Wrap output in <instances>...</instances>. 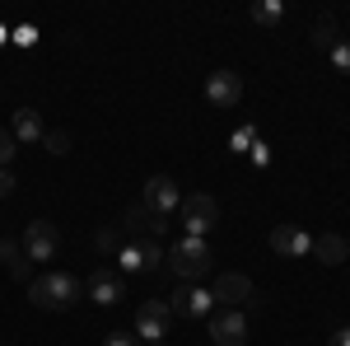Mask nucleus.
I'll use <instances>...</instances> for the list:
<instances>
[{"label": "nucleus", "mask_w": 350, "mask_h": 346, "mask_svg": "<svg viewBox=\"0 0 350 346\" xmlns=\"http://www.w3.org/2000/svg\"><path fill=\"white\" fill-rule=\"evenodd\" d=\"M267 243H271V253H280V258H308L313 253V234L299 230V225H275Z\"/></svg>", "instance_id": "8"}, {"label": "nucleus", "mask_w": 350, "mask_h": 346, "mask_svg": "<svg viewBox=\"0 0 350 346\" xmlns=\"http://www.w3.org/2000/svg\"><path fill=\"white\" fill-rule=\"evenodd\" d=\"M313 258H318L323 267H341L350 258V243L341 239L336 230H327V234H318V239H313Z\"/></svg>", "instance_id": "13"}, {"label": "nucleus", "mask_w": 350, "mask_h": 346, "mask_svg": "<svg viewBox=\"0 0 350 346\" xmlns=\"http://www.w3.org/2000/svg\"><path fill=\"white\" fill-rule=\"evenodd\" d=\"M10 192H14V173H10V169H0V201H5Z\"/></svg>", "instance_id": "27"}, {"label": "nucleus", "mask_w": 350, "mask_h": 346, "mask_svg": "<svg viewBox=\"0 0 350 346\" xmlns=\"http://www.w3.org/2000/svg\"><path fill=\"white\" fill-rule=\"evenodd\" d=\"M280 19H285V5H280V0H257V5H252V24L275 28Z\"/></svg>", "instance_id": "17"}, {"label": "nucleus", "mask_w": 350, "mask_h": 346, "mask_svg": "<svg viewBox=\"0 0 350 346\" xmlns=\"http://www.w3.org/2000/svg\"><path fill=\"white\" fill-rule=\"evenodd\" d=\"M0 38H5V28H0Z\"/></svg>", "instance_id": "30"}, {"label": "nucleus", "mask_w": 350, "mask_h": 346, "mask_svg": "<svg viewBox=\"0 0 350 346\" xmlns=\"http://www.w3.org/2000/svg\"><path fill=\"white\" fill-rule=\"evenodd\" d=\"M84 291H89V299H94V304H117V299L126 295V286H122V276H117L112 267H98V271L84 281Z\"/></svg>", "instance_id": "11"}, {"label": "nucleus", "mask_w": 350, "mask_h": 346, "mask_svg": "<svg viewBox=\"0 0 350 346\" xmlns=\"http://www.w3.org/2000/svg\"><path fill=\"white\" fill-rule=\"evenodd\" d=\"M80 281L70 276V271H42L38 281H28V299L38 304V309H47V314H61V309H70L75 299H80Z\"/></svg>", "instance_id": "2"}, {"label": "nucleus", "mask_w": 350, "mask_h": 346, "mask_svg": "<svg viewBox=\"0 0 350 346\" xmlns=\"http://www.w3.org/2000/svg\"><path fill=\"white\" fill-rule=\"evenodd\" d=\"M168 309H173L178 319H211V314H215V295L206 291V286H178Z\"/></svg>", "instance_id": "7"}, {"label": "nucleus", "mask_w": 350, "mask_h": 346, "mask_svg": "<svg viewBox=\"0 0 350 346\" xmlns=\"http://www.w3.org/2000/svg\"><path fill=\"white\" fill-rule=\"evenodd\" d=\"M24 258L28 262H52L56 248H61V234H56L52 220H33V225H24Z\"/></svg>", "instance_id": "6"}, {"label": "nucleus", "mask_w": 350, "mask_h": 346, "mask_svg": "<svg viewBox=\"0 0 350 346\" xmlns=\"http://www.w3.org/2000/svg\"><path fill=\"white\" fill-rule=\"evenodd\" d=\"M211 295H215V304H224V309H234V304H257V299H252V281H247L243 271H224L215 286H211Z\"/></svg>", "instance_id": "10"}, {"label": "nucleus", "mask_w": 350, "mask_h": 346, "mask_svg": "<svg viewBox=\"0 0 350 346\" xmlns=\"http://www.w3.org/2000/svg\"><path fill=\"white\" fill-rule=\"evenodd\" d=\"M332 66H336V71H341V75H350V42H336V47H332Z\"/></svg>", "instance_id": "21"}, {"label": "nucleus", "mask_w": 350, "mask_h": 346, "mask_svg": "<svg viewBox=\"0 0 350 346\" xmlns=\"http://www.w3.org/2000/svg\"><path fill=\"white\" fill-rule=\"evenodd\" d=\"M98 248H103V253H108V248H122V239H117L112 230H98Z\"/></svg>", "instance_id": "26"}, {"label": "nucleus", "mask_w": 350, "mask_h": 346, "mask_svg": "<svg viewBox=\"0 0 350 346\" xmlns=\"http://www.w3.org/2000/svg\"><path fill=\"white\" fill-rule=\"evenodd\" d=\"M14 155H19V140H14V132H10V127H0V169L14 160Z\"/></svg>", "instance_id": "20"}, {"label": "nucleus", "mask_w": 350, "mask_h": 346, "mask_svg": "<svg viewBox=\"0 0 350 346\" xmlns=\"http://www.w3.org/2000/svg\"><path fill=\"white\" fill-rule=\"evenodd\" d=\"M140 206H145L150 215H159V220H168V215H178V206H183V192H178V183H173L168 173H154V178L145 183Z\"/></svg>", "instance_id": "5"}, {"label": "nucleus", "mask_w": 350, "mask_h": 346, "mask_svg": "<svg viewBox=\"0 0 350 346\" xmlns=\"http://www.w3.org/2000/svg\"><path fill=\"white\" fill-rule=\"evenodd\" d=\"M154 346H168V342H154Z\"/></svg>", "instance_id": "29"}, {"label": "nucleus", "mask_w": 350, "mask_h": 346, "mask_svg": "<svg viewBox=\"0 0 350 346\" xmlns=\"http://www.w3.org/2000/svg\"><path fill=\"white\" fill-rule=\"evenodd\" d=\"M206 99H211V108H234L243 99V80L234 71H215V75L206 80Z\"/></svg>", "instance_id": "12"}, {"label": "nucleus", "mask_w": 350, "mask_h": 346, "mask_svg": "<svg viewBox=\"0 0 350 346\" xmlns=\"http://www.w3.org/2000/svg\"><path fill=\"white\" fill-rule=\"evenodd\" d=\"M0 262L10 267L14 281H28V258H24V248H19L14 239H0Z\"/></svg>", "instance_id": "16"}, {"label": "nucleus", "mask_w": 350, "mask_h": 346, "mask_svg": "<svg viewBox=\"0 0 350 346\" xmlns=\"http://www.w3.org/2000/svg\"><path fill=\"white\" fill-rule=\"evenodd\" d=\"M211 342L215 346H243L247 342V319H243L239 309H219V314H211Z\"/></svg>", "instance_id": "9"}, {"label": "nucleus", "mask_w": 350, "mask_h": 346, "mask_svg": "<svg viewBox=\"0 0 350 346\" xmlns=\"http://www.w3.org/2000/svg\"><path fill=\"white\" fill-rule=\"evenodd\" d=\"M313 42H318V47H323V52H332V47H336V24H332V19H318V28H313Z\"/></svg>", "instance_id": "19"}, {"label": "nucleus", "mask_w": 350, "mask_h": 346, "mask_svg": "<svg viewBox=\"0 0 350 346\" xmlns=\"http://www.w3.org/2000/svg\"><path fill=\"white\" fill-rule=\"evenodd\" d=\"M327 346H350V328H341V332H336V337H332Z\"/></svg>", "instance_id": "28"}, {"label": "nucleus", "mask_w": 350, "mask_h": 346, "mask_svg": "<svg viewBox=\"0 0 350 346\" xmlns=\"http://www.w3.org/2000/svg\"><path fill=\"white\" fill-rule=\"evenodd\" d=\"M10 132H14V140H42V117H38V112H33V108H19V112H14V127H10Z\"/></svg>", "instance_id": "15"}, {"label": "nucleus", "mask_w": 350, "mask_h": 346, "mask_svg": "<svg viewBox=\"0 0 350 346\" xmlns=\"http://www.w3.org/2000/svg\"><path fill=\"white\" fill-rule=\"evenodd\" d=\"M211 262H215L211 243H206V239H187V234L163 253V267H168L183 286H201V276L211 271Z\"/></svg>", "instance_id": "1"}, {"label": "nucleus", "mask_w": 350, "mask_h": 346, "mask_svg": "<svg viewBox=\"0 0 350 346\" xmlns=\"http://www.w3.org/2000/svg\"><path fill=\"white\" fill-rule=\"evenodd\" d=\"M178 220H183L187 239H206L219 225V201L211 192H191V197H183V206H178Z\"/></svg>", "instance_id": "3"}, {"label": "nucleus", "mask_w": 350, "mask_h": 346, "mask_svg": "<svg viewBox=\"0 0 350 346\" xmlns=\"http://www.w3.org/2000/svg\"><path fill=\"white\" fill-rule=\"evenodd\" d=\"M42 140H47V150H52V155H66V150H70V136H66V132H47Z\"/></svg>", "instance_id": "22"}, {"label": "nucleus", "mask_w": 350, "mask_h": 346, "mask_svg": "<svg viewBox=\"0 0 350 346\" xmlns=\"http://www.w3.org/2000/svg\"><path fill=\"white\" fill-rule=\"evenodd\" d=\"M229 145H234V150H252V145H257V132H252V127H239Z\"/></svg>", "instance_id": "23"}, {"label": "nucleus", "mask_w": 350, "mask_h": 346, "mask_svg": "<svg viewBox=\"0 0 350 346\" xmlns=\"http://www.w3.org/2000/svg\"><path fill=\"white\" fill-rule=\"evenodd\" d=\"M247 155H252V164H262V169H267V164H271V150H267V140H257V145H252Z\"/></svg>", "instance_id": "25"}, {"label": "nucleus", "mask_w": 350, "mask_h": 346, "mask_svg": "<svg viewBox=\"0 0 350 346\" xmlns=\"http://www.w3.org/2000/svg\"><path fill=\"white\" fill-rule=\"evenodd\" d=\"M126 230H131V239H159L163 230H168V220L150 215L145 206H131V211H126Z\"/></svg>", "instance_id": "14"}, {"label": "nucleus", "mask_w": 350, "mask_h": 346, "mask_svg": "<svg viewBox=\"0 0 350 346\" xmlns=\"http://www.w3.org/2000/svg\"><path fill=\"white\" fill-rule=\"evenodd\" d=\"M168 328H173V309H168V299H145L140 309H135V337L140 342H163L168 337Z\"/></svg>", "instance_id": "4"}, {"label": "nucleus", "mask_w": 350, "mask_h": 346, "mask_svg": "<svg viewBox=\"0 0 350 346\" xmlns=\"http://www.w3.org/2000/svg\"><path fill=\"white\" fill-rule=\"evenodd\" d=\"M117 267H122V271H131V276H145L140 248H135V243H122V248H117Z\"/></svg>", "instance_id": "18"}, {"label": "nucleus", "mask_w": 350, "mask_h": 346, "mask_svg": "<svg viewBox=\"0 0 350 346\" xmlns=\"http://www.w3.org/2000/svg\"><path fill=\"white\" fill-rule=\"evenodd\" d=\"M103 346H140V337H135V332H108Z\"/></svg>", "instance_id": "24"}]
</instances>
